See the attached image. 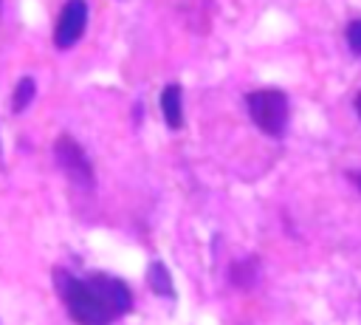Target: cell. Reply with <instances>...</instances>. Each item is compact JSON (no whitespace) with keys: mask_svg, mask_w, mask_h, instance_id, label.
<instances>
[{"mask_svg":"<svg viewBox=\"0 0 361 325\" xmlns=\"http://www.w3.org/2000/svg\"><path fill=\"white\" fill-rule=\"evenodd\" d=\"M34 93H37V82L31 76H23L17 85H14V96H11V110L14 113H23L31 102H34Z\"/></svg>","mask_w":361,"mask_h":325,"instance_id":"7","label":"cell"},{"mask_svg":"<svg viewBox=\"0 0 361 325\" xmlns=\"http://www.w3.org/2000/svg\"><path fill=\"white\" fill-rule=\"evenodd\" d=\"M254 280H257V260H254V257H248V260L231 266V283H234L237 288H251Z\"/></svg>","mask_w":361,"mask_h":325,"instance_id":"8","label":"cell"},{"mask_svg":"<svg viewBox=\"0 0 361 325\" xmlns=\"http://www.w3.org/2000/svg\"><path fill=\"white\" fill-rule=\"evenodd\" d=\"M245 105H248V116L251 122L265 133V136H282L285 127H288V116H290V107H288V96L276 88H259V90H251L245 96Z\"/></svg>","mask_w":361,"mask_h":325,"instance_id":"2","label":"cell"},{"mask_svg":"<svg viewBox=\"0 0 361 325\" xmlns=\"http://www.w3.org/2000/svg\"><path fill=\"white\" fill-rule=\"evenodd\" d=\"M147 283H149V288H152L158 297H172V294H175L172 277H169V271H166V266H164L161 260H152V263H149V268H147Z\"/></svg>","mask_w":361,"mask_h":325,"instance_id":"6","label":"cell"},{"mask_svg":"<svg viewBox=\"0 0 361 325\" xmlns=\"http://www.w3.org/2000/svg\"><path fill=\"white\" fill-rule=\"evenodd\" d=\"M347 178H350V181L358 187V192H361V170H353V172H347Z\"/></svg>","mask_w":361,"mask_h":325,"instance_id":"10","label":"cell"},{"mask_svg":"<svg viewBox=\"0 0 361 325\" xmlns=\"http://www.w3.org/2000/svg\"><path fill=\"white\" fill-rule=\"evenodd\" d=\"M54 285L76 325H113L133 308V291L124 280L113 274H85L76 277L65 268L54 271Z\"/></svg>","mask_w":361,"mask_h":325,"instance_id":"1","label":"cell"},{"mask_svg":"<svg viewBox=\"0 0 361 325\" xmlns=\"http://www.w3.org/2000/svg\"><path fill=\"white\" fill-rule=\"evenodd\" d=\"M87 28V3L85 0H68L59 8L56 25H54V45L56 48H73Z\"/></svg>","mask_w":361,"mask_h":325,"instance_id":"4","label":"cell"},{"mask_svg":"<svg viewBox=\"0 0 361 325\" xmlns=\"http://www.w3.org/2000/svg\"><path fill=\"white\" fill-rule=\"evenodd\" d=\"M0 11H3V3H0Z\"/></svg>","mask_w":361,"mask_h":325,"instance_id":"12","label":"cell"},{"mask_svg":"<svg viewBox=\"0 0 361 325\" xmlns=\"http://www.w3.org/2000/svg\"><path fill=\"white\" fill-rule=\"evenodd\" d=\"M161 113H164V122L169 124V130H180L183 127V93H180L178 82L164 85V90H161Z\"/></svg>","mask_w":361,"mask_h":325,"instance_id":"5","label":"cell"},{"mask_svg":"<svg viewBox=\"0 0 361 325\" xmlns=\"http://www.w3.org/2000/svg\"><path fill=\"white\" fill-rule=\"evenodd\" d=\"M344 37H347V45H350V51L361 57V20H353V23H347V31H344Z\"/></svg>","mask_w":361,"mask_h":325,"instance_id":"9","label":"cell"},{"mask_svg":"<svg viewBox=\"0 0 361 325\" xmlns=\"http://www.w3.org/2000/svg\"><path fill=\"white\" fill-rule=\"evenodd\" d=\"M355 113H358V119H361V90L355 93Z\"/></svg>","mask_w":361,"mask_h":325,"instance_id":"11","label":"cell"},{"mask_svg":"<svg viewBox=\"0 0 361 325\" xmlns=\"http://www.w3.org/2000/svg\"><path fill=\"white\" fill-rule=\"evenodd\" d=\"M54 158L59 164V170L68 175L71 184L82 187V189H90L96 184V175H93V164L85 153V147L79 141H73L68 133H62L56 141H54Z\"/></svg>","mask_w":361,"mask_h":325,"instance_id":"3","label":"cell"}]
</instances>
